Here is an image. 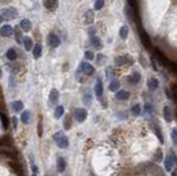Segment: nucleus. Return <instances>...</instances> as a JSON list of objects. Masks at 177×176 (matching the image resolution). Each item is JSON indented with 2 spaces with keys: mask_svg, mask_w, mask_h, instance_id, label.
<instances>
[{
  "mask_svg": "<svg viewBox=\"0 0 177 176\" xmlns=\"http://www.w3.org/2000/svg\"><path fill=\"white\" fill-rule=\"evenodd\" d=\"M53 140L56 145H58V147H60V148L69 147V139H68V136L64 135L63 132H61V131L56 132L53 135Z\"/></svg>",
  "mask_w": 177,
  "mask_h": 176,
  "instance_id": "f257e3e1",
  "label": "nucleus"
},
{
  "mask_svg": "<svg viewBox=\"0 0 177 176\" xmlns=\"http://www.w3.org/2000/svg\"><path fill=\"white\" fill-rule=\"evenodd\" d=\"M1 16L6 20H13V19H16L18 17V11L13 7L3 8V9H1Z\"/></svg>",
  "mask_w": 177,
  "mask_h": 176,
  "instance_id": "f03ea898",
  "label": "nucleus"
},
{
  "mask_svg": "<svg viewBox=\"0 0 177 176\" xmlns=\"http://www.w3.org/2000/svg\"><path fill=\"white\" fill-rule=\"evenodd\" d=\"M0 156H6L11 160H17L18 153L12 147H0Z\"/></svg>",
  "mask_w": 177,
  "mask_h": 176,
  "instance_id": "7ed1b4c3",
  "label": "nucleus"
},
{
  "mask_svg": "<svg viewBox=\"0 0 177 176\" xmlns=\"http://www.w3.org/2000/svg\"><path fill=\"white\" fill-rule=\"evenodd\" d=\"M8 165L11 167V169L18 176H24V167H22V165H21L19 162H17L16 160H10L9 162H8Z\"/></svg>",
  "mask_w": 177,
  "mask_h": 176,
  "instance_id": "20e7f679",
  "label": "nucleus"
},
{
  "mask_svg": "<svg viewBox=\"0 0 177 176\" xmlns=\"http://www.w3.org/2000/svg\"><path fill=\"white\" fill-rule=\"evenodd\" d=\"M79 70L85 75H92V74H94V72H95L94 67L92 66V64L88 63V62H81V63H80V67H79Z\"/></svg>",
  "mask_w": 177,
  "mask_h": 176,
  "instance_id": "39448f33",
  "label": "nucleus"
},
{
  "mask_svg": "<svg viewBox=\"0 0 177 176\" xmlns=\"http://www.w3.org/2000/svg\"><path fill=\"white\" fill-rule=\"evenodd\" d=\"M74 117L79 123L84 122L86 120V117H88V111L85 109H77L74 113Z\"/></svg>",
  "mask_w": 177,
  "mask_h": 176,
  "instance_id": "423d86ee",
  "label": "nucleus"
},
{
  "mask_svg": "<svg viewBox=\"0 0 177 176\" xmlns=\"http://www.w3.org/2000/svg\"><path fill=\"white\" fill-rule=\"evenodd\" d=\"M43 6L49 11H54L59 7V0H43Z\"/></svg>",
  "mask_w": 177,
  "mask_h": 176,
  "instance_id": "0eeeda50",
  "label": "nucleus"
},
{
  "mask_svg": "<svg viewBox=\"0 0 177 176\" xmlns=\"http://www.w3.org/2000/svg\"><path fill=\"white\" fill-rule=\"evenodd\" d=\"M175 163H177V160L174 155H167V157L165 160V168L167 172H170L174 168Z\"/></svg>",
  "mask_w": 177,
  "mask_h": 176,
  "instance_id": "6e6552de",
  "label": "nucleus"
},
{
  "mask_svg": "<svg viewBox=\"0 0 177 176\" xmlns=\"http://www.w3.org/2000/svg\"><path fill=\"white\" fill-rule=\"evenodd\" d=\"M48 43L51 48H58L60 45L61 41L59 39V37L54 33H50L49 37H48Z\"/></svg>",
  "mask_w": 177,
  "mask_h": 176,
  "instance_id": "1a4fd4ad",
  "label": "nucleus"
},
{
  "mask_svg": "<svg viewBox=\"0 0 177 176\" xmlns=\"http://www.w3.org/2000/svg\"><path fill=\"white\" fill-rule=\"evenodd\" d=\"M13 33L14 29L11 26H9V24H5V26L0 28V35H3V37H10Z\"/></svg>",
  "mask_w": 177,
  "mask_h": 176,
  "instance_id": "9d476101",
  "label": "nucleus"
},
{
  "mask_svg": "<svg viewBox=\"0 0 177 176\" xmlns=\"http://www.w3.org/2000/svg\"><path fill=\"white\" fill-rule=\"evenodd\" d=\"M59 101V91L56 89H52L49 94V103L50 105H54Z\"/></svg>",
  "mask_w": 177,
  "mask_h": 176,
  "instance_id": "9b49d317",
  "label": "nucleus"
},
{
  "mask_svg": "<svg viewBox=\"0 0 177 176\" xmlns=\"http://www.w3.org/2000/svg\"><path fill=\"white\" fill-rule=\"evenodd\" d=\"M12 145V140L9 135H5L0 139V147H9Z\"/></svg>",
  "mask_w": 177,
  "mask_h": 176,
  "instance_id": "f8f14e48",
  "label": "nucleus"
},
{
  "mask_svg": "<svg viewBox=\"0 0 177 176\" xmlns=\"http://www.w3.org/2000/svg\"><path fill=\"white\" fill-rule=\"evenodd\" d=\"M94 18H95V13H94V11H93V10H92V9L88 10V11L85 12V16H84V19H85V24H93Z\"/></svg>",
  "mask_w": 177,
  "mask_h": 176,
  "instance_id": "ddd939ff",
  "label": "nucleus"
},
{
  "mask_svg": "<svg viewBox=\"0 0 177 176\" xmlns=\"http://www.w3.org/2000/svg\"><path fill=\"white\" fill-rule=\"evenodd\" d=\"M140 37H141V40H142L143 45H145V48H148L151 45V39L147 35V33L143 30H140Z\"/></svg>",
  "mask_w": 177,
  "mask_h": 176,
  "instance_id": "4468645a",
  "label": "nucleus"
},
{
  "mask_svg": "<svg viewBox=\"0 0 177 176\" xmlns=\"http://www.w3.org/2000/svg\"><path fill=\"white\" fill-rule=\"evenodd\" d=\"M103 83L102 81L100 80V79H98V81H96V84H95V88H94V91H95V95L98 96L99 99H100L101 96L103 95Z\"/></svg>",
  "mask_w": 177,
  "mask_h": 176,
  "instance_id": "2eb2a0df",
  "label": "nucleus"
},
{
  "mask_svg": "<svg viewBox=\"0 0 177 176\" xmlns=\"http://www.w3.org/2000/svg\"><path fill=\"white\" fill-rule=\"evenodd\" d=\"M130 96H131V93L128 91H125V90H121V91H119L115 94V98H116L117 100H121V101L127 100Z\"/></svg>",
  "mask_w": 177,
  "mask_h": 176,
  "instance_id": "dca6fc26",
  "label": "nucleus"
},
{
  "mask_svg": "<svg viewBox=\"0 0 177 176\" xmlns=\"http://www.w3.org/2000/svg\"><path fill=\"white\" fill-rule=\"evenodd\" d=\"M147 85H148V89L151 90V91H155V90L158 88L159 82L156 77H151L148 80V82H147Z\"/></svg>",
  "mask_w": 177,
  "mask_h": 176,
  "instance_id": "f3484780",
  "label": "nucleus"
},
{
  "mask_svg": "<svg viewBox=\"0 0 177 176\" xmlns=\"http://www.w3.org/2000/svg\"><path fill=\"white\" fill-rule=\"evenodd\" d=\"M20 28L22 29L24 31H26V32H28V31L31 30V28H32V24H31V21L29 20V19H24L22 21L20 22Z\"/></svg>",
  "mask_w": 177,
  "mask_h": 176,
  "instance_id": "a211bd4d",
  "label": "nucleus"
},
{
  "mask_svg": "<svg viewBox=\"0 0 177 176\" xmlns=\"http://www.w3.org/2000/svg\"><path fill=\"white\" fill-rule=\"evenodd\" d=\"M90 40H91L92 45H93V47L95 48V49H101V48L103 47L102 41H101V39L98 37V35H92Z\"/></svg>",
  "mask_w": 177,
  "mask_h": 176,
  "instance_id": "6ab92c4d",
  "label": "nucleus"
},
{
  "mask_svg": "<svg viewBox=\"0 0 177 176\" xmlns=\"http://www.w3.org/2000/svg\"><path fill=\"white\" fill-rule=\"evenodd\" d=\"M56 167H58V171L60 172V173H63V172L65 171V168H67V162H65L64 158L59 157L58 160H56Z\"/></svg>",
  "mask_w": 177,
  "mask_h": 176,
  "instance_id": "aec40b11",
  "label": "nucleus"
},
{
  "mask_svg": "<svg viewBox=\"0 0 177 176\" xmlns=\"http://www.w3.org/2000/svg\"><path fill=\"white\" fill-rule=\"evenodd\" d=\"M22 42H24V49H26L27 51H30L33 48V41L30 37H24V41H22Z\"/></svg>",
  "mask_w": 177,
  "mask_h": 176,
  "instance_id": "412c9836",
  "label": "nucleus"
},
{
  "mask_svg": "<svg viewBox=\"0 0 177 176\" xmlns=\"http://www.w3.org/2000/svg\"><path fill=\"white\" fill-rule=\"evenodd\" d=\"M128 81H130L132 84H137V83L141 81V74L138 72L132 73V75L128 77Z\"/></svg>",
  "mask_w": 177,
  "mask_h": 176,
  "instance_id": "4be33fe9",
  "label": "nucleus"
},
{
  "mask_svg": "<svg viewBox=\"0 0 177 176\" xmlns=\"http://www.w3.org/2000/svg\"><path fill=\"white\" fill-rule=\"evenodd\" d=\"M0 121H1L3 129L8 130V127H9V119H8V116L3 112H0Z\"/></svg>",
  "mask_w": 177,
  "mask_h": 176,
  "instance_id": "5701e85b",
  "label": "nucleus"
},
{
  "mask_svg": "<svg viewBox=\"0 0 177 176\" xmlns=\"http://www.w3.org/2000/svg\"><path fill=\"white\" fill-rule=\"evenodd\" d=\"M126 62H127V59L124 56H119L114 59V63H115V66H117V67L124 66V64H126Z\"/></svg>",
  "mask_w": 177,
  "mask_h": 176,
  "instance_id": "b1692460",
  "label": "nucleus"
},
{
  "mask_svg": "<svg viewBox=\"0 0 177 176\" xmlns=\"http://www.w3.org/2000/svg\"><path fill=\"white\" fill-rule=\"evenodd\" d=\"M11 108L14 112H20V111H22V109H24V103L21 101H13L11 103Z\"/></svg>",
  "mask_w": 177,
  "mask_h": 176,
  "instance_id": "393cba45",
  "label": "nucleus"
},
{
  "mask_svg": "<svg viewBox=\"0 0 177 176\" xmlns=\"http://www.w3.org/2000/svg\"><path fill=\"white\" fill-rule=\"evenodd\" d=\"M120 87H121V83H120L119 80H112L111 81V83H110V85H109V89L111 90L112 92H115L120 89Z\"/></svg>",
  "mask_w": 177,
  "mask_h": 176,
  "instance_id": "a878e982",
  "label": "nucleus"
},
{
  "mask_svg": "<svg viewBox=\"0 0 177 176\" xmlns=\"http://www.w3.org/2000/svg\"><path fill=\"white\" fill-rule=\"evenodd\" d=\"M164 119L166 122H170L172 121V111H170L169 106H165L164 108Z\"/></svg>",
  "mask_w": 177,
  "mask_h": 176,
  "instance_id": "bb28decb",
  "label": "nucleus"
},
{
  "mask_svg": "<svg viewBox=\"0 0 177 176\" xmlns=\"http://www.w3.org/2000/svg\"><path fill=\"white\" fill-rule=\"evenodd\" d=\"M42 54V47L40 45H35L33 47V56L35 59H39Z\"/></svg>",
  "mask_w": 177,
  "mask_h": 176,
  "instance_id": "cd10ccee",
  "label": "nucleus"
},
{
  "mask_svg": "<svg viewBox=\"0 0 177 176\" xmlns=\"http://www.w3.org/2000/svg\"><path fill=\"white\" fill-rule=\"evenodd\" d=\"M119 35L123 40H125L126 38H127V35H128V27L127 26H122L121 29H120Z\"/></svg>",
  "mask_w": 177,
  "mask_h": 176,
  "instance_id": "c85d7f7f",
  "label": "nucleus"
},
{
  "mask_svg": "<svg viewBox=\"0 0 177 176\" xmlns=\"http://www.w3.org/2000/svg\"><path fill=\"white\" fill-rule=\"evenodd\" d=\"M30 117H31V114L29 111H24L22 114H21V121L24 123V124H28L29 122H30Z\"/></svg>",
  "mask_w": 177,
  "mask_h": 176,
  "instance_id": "c756f323",
  "label": "nucleus"
},
{
  "mask_svg": "<svg viewBox=\"0 0 177 176\" xmlns=\"http://www.w3.org/2000/svg\"><path fill=\"white\" fill-rule=\"evenodd\" d=\"M125 14L128 19H130V21H134V12H133V8L127 6L125 7Z\"/></svg>",
  "mask_w": 177,
  "mask_h": 176,
  "instance_id": "7c9ffc66",
  "label": "nucleus"
},
{
  "mask_svg": "<svg viewBox=\"0 0 177 176\" xmlns=\"http://www.w3.org/2000/svg\"><path fill=\"white\" fill-rule=\"evenodd\" d=\"M63 114H64V108H63L62 105L56 106V111H54V117H56V119H60Z\"/></svg>",
  "mask_w": 177,
  "mask_h": 176,
  "instance_id": "2f4dec72",
  "label": "nucleus"
},
{
  "mask_svg": "<svg viewBox=\"0 0 177 176\" xmlns=\"http://www.w3.org/2000/svg\"><path fill=\"white\" fill-rule=\"evenodd\" d=\"M7 58L9 59L10 61H13L17 59V52L14 49H9L7 51Z\"/></svg>",
  "mask_w": 177,
  "mask_h": 176,
  "instance_id": "473e14b6",
  "label": "nucleus"
},
{
  "mask_svg": "<svg viewBox=\"0 0 177 176\" xmlns=\"http://www.w3.org/2000/svg\"><path fill=\"white\" fill-rule=\"evenodd\" d=\"M141 113H142V108H141L140 104H136V105H134L132 108V114L133 115L138 116V115H141Z\"/></svg>",
  "mask_w": 177,
  "mask_h": 176,
  "instance_id": "72a5a7b5",
  "label": "nucleus"
},
{
  "mask_svg": "<svg viewBox=\"0 0 177 176\" xmlns=\"http://www.w3.org/2000/svg\"><path fill=\"white\" fill-rule=\"evenodd\" d=\"M82 100H83V102L86 104V105H91V103H92V96H91V94L85 93L83 95V98H82Z\"/></svg>",
  "mask_w": 177,
  "mask_h": 176,
  "instance_id": "f704fd0d",
  "label": "nucleus"
},
{
  "mask_svg": "<svg viewBox=\"0 0 177 176\" xmlns=\"http://www.w3.org/2000/svg\"><path fill=\"white\" fill-rule=\"evenodd\" d=\"M105 0H95V3H94V9L95 10H101L104 7Z\"/></svg>",
  "mask_w": 177,
  "mask_h": 176,
  "instance_id": "c9c22d12",
  "label": "nucleus"
},
{
  "mask_svg": "<svg viewBox=\"0 0 177 176\" xmlns=\"http://www.w3.org/2000/svg\"><path fill=\"white\" fill-rule=\"evenodd\" d=\"M154 127H155V133H156V135H157V137H158L159 142L163 144L164 143V139H163V135L161 134V129H159V126H157V125H154Z\"/></svg>",
  "mask_w": 177,
  "mask_h": 176,
  "instance_id": "e433bc0d",
  "label": "nucleus"
},
{
  "mask_svg": "<svg viewBox=\"0 0 177 176\" xmlns=\"http://www.w3.org/2000/svg\"><path fill=\"white\" fill-rule=\"evenodd\" d=\"M14 35H16V41L18 43H21V38H22V35H21V31L20 29H18V27L16 28V30H14Z\"/></svg>",
  "mask_w": 177,
  "mask_h": 176,
  "instance_id": "4c0bfd02",
  "label": "nucleus"
},
{
  "mask_svg": "<svg viewBox=\"0 0 177 176\" xmlns=\"http://www.w3.org/2000/svg\"><path fill=\"white\" fill-rule=\"evenodd\" d=\"M38 135H39V137H41L42 136V133H43V126H42V120L40 119L39 123H38Z\"/></svg>",
  "mask_w": 177,
  "mask_h": 176,
  "instance_id": "58836bf2",
  "label": "nucleus"
},
{
  "mask_svg": "<svg viewBox=\"0 0 177 176\" xmlns=\"http://www.w3.org/2000/svg\"><path fill=\"white\" fill-rule=\"evenodd\" d=\"M70 127H71V117L68 115V116L65 117V121H64V129L70 130Z\"/></svg>",
  "mask_w": 177,
  "mask_h": 176,
  "instance_id": "ea45409f",
  "label": "nucleus"
},
{
  "mask_svg": "<svg viewBox=\"0 0 177 176\" xmlns=\"http://www.w3.org/2000/svg\"><path fill=\"white\" fill-rule=\"evenodd\" d=\"M172 141L175 145H177V130L176 129H173V131H172Z\"/></svg>",
  "mask_w": 177,
  "mask_h": 176,
  "instance_id": "a19ab883",
  "label": "nucleus"
},
{
  "mask_svg": "<svg viewBox=\"0 0 177 176\" xmlns=\"http://www.w3.org/2000/svg\"><path fill=\"white\" fill-rule=\"evenodd\" d=\"M84 56H85L86 60H93L94 59V53L92 51H85V53H84Z\"/></svg>",
  "mask_w": 177,
  "mask_h": 176,
  "instance_id": "79ce46f5",
  "label": "nucleus"
},
{
  "mask_svg": "<svg viewBox=\"0 0 177 176\" xmlns=\"http://www.w3.org/2000/svg\"><path fill=\"white\" fill-rule=\"evenodd\" d=\"M105 60V56L104 54H99L98 56V59H96V62H98L99 66H102V62Z\"/></svg>",
  "mask_w": 177,
  "mask_h": 176,
  "instance_id": "37998d69",
  "label": "nucleus"
},
{
  "mask_svg": "<svg viewBox=\"0 0 177 176\" xmlns=\"http://www.w3.org/2000/svg\"><path fill=\"white\" fill-rule=\"evenodd\" d=\"M172 98L177 102V87H176V85H174V87H173V95H172Z\"/></svg>",
  "mask_w": 177,
  "mask_h": 176,
  "instance_id": "c03bdc74",
  "label": "nucleus"
},
{
  "mask_svg": "<svg viewBox=\"0 0 177 176\" xmlns=\"http://www.w3.org/2000/svg\"><path fill=\"white\" fill-rule=\"evenodd\" d=\"M31 168H32V173H39V169H38V166L32 162V158H31Z\"/></svg>",
  "mask_w": 177,
  "mask_h": 176,
  "instance_id": "a18cd8bd",
  "label": "nucleus"
},
{
  "mask_svg": "<svg viewBox=\"0 0 177 176\" xmlns=\"http://www.w3.org/2000/svg\"><path fill=\"white\" fill-rule=\"evenodd\" d=\"M12 122H13V129H17V126H18V121H17L16 116L12 117Z\"/></svg>",
  "mask_w": 177,
  "mask_h": 176,
  "instance_id": "49530a36",
  "label": "nucleus"
},
{
  "mask_svg": "<svg viewBox=\"0 0 177 176\" xmlns=\"http://www.w3.org/2000/svg\"><path fill=\"white\" fill-rule=\"evenodd\" d=\"M145 111H146V113H151V106H149V105H145Z\"/></svg>",
  "mask_w": 177,
  "mask_h": 176,
  "instance_id": "de8ad7c7",
  "label": "nucleus"
},
{
  "mask_svg": "<svg viewBox=\"0 0 177 176\" xmlns=\"http://www.w3.org/2000/svg\"><path fill=\"white\" fill-rule=\"evenodd\" d=\"M172 176H177V169H176V171H174V172H173Z\"/></svg>",
  "mask_w": 177,
  "mask_h": 176,
  "instance_id": "09e8293b",
  "label": "nucleus"
},
{
  "mask_svg": "<svg viewBox=\"0 0 177 176\" xmlns=\"http://www.w3.org/2000/svg\"><path fill=\"white\" fill-rule=\"evenodd\" d=\"M3 21V17L1 16V14H0V24H1Z\"/></svg>",
  "mask_w": 177,
  "mask_h": 176,
  "instance_id": "8fccbe9b",
  "label": "nucleus"
},
{
  "mask_svg": "<svg viewBox=\"0 0 177 176\" xmlns=\"http://www.w3.org/2000/svg\"><path fill=\"white\" fill-rule=\"evenodd\" d=\"M3 77V71H1V68H0V77Z\"/></svg>",
  "mask_w": 177,
  "mask_h": 176,
  "instance_id": "3c124183",
  "label": "nucleus"
},
{
  "mask_svg": "<svg viewBox=\"0 0 177 176\" xmlns=\"http://www.w3.org/2000/svg\"><path fill=\"white\" fill-rule=\"evenodd\" d=\"M31 176H38V174L37 173H32V175H31Z\"/></svg>",
  "mask_w": 177,
  "mask_h": 176,
  "instance_id": "603ef678",
  "label": "nucleus"
},
{
  "mask_svg": "<svg viewBox=\"0 0 177 176\" xmlns=\"http://www.w3.org/2000/svg\"><path fill=\"white\" fill-rule=\"evenodd\" d=\"M0 1H3V0H0Z\"/></svg>",
  "mask_w": 177,
  "mask_h": 176,
  "instance_id": "864d4df0",
  "label": "nucleus"
},
{
  "mask_svg": "<svg viewBox=\"0 0 177 176\" xmlns=\"http://www.w3.org/2000/svg\"><path fill=\"white\" fill-rule=\"evenodd\" d=\"M176 116H177V112H176Z\"/></svg>",
  "mask_w": 177,
  "mask_h": 176,
  "instance_id": "5fc2aeb1",
  "label": "nucleus"
}]
</instances>
